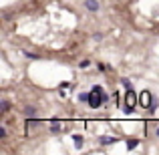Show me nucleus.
<instances>
[{"label": "nucleus", "mask_w": 159, "mask_h": 155, "mask_svg": "<svg viewBox=\"0 0 159 155\" xmlns=\"http://www.w3.org/2000/svg\"><path fill=\"white\" fill-rule=\"evenodd\" d=\"M103 93H97V91H91V97H89V107L91 109H99V107H103Z\"/></svg>", "instance_id": "f257e3e1"}, {"label": "nucleus", "mask_w": 159, "mask_h": 155, "mask_svg": "<svg viewBox=\"0 0 159 155\" xmlns=\"http://www.w3.org/2000/svg\"><path fill=\"white\" fill-rule=\"evenodd\" d=\"M139 105L141 107H149L151 111L155 109L153 107V99H151V93H149V91H143V93L139 95Z\"/></svg>", "instance_id": "f03ea898"}, {"label": "nucleus", "mask_w": 159, "mask_h": 155, "mask_svg": "<svg viewBox=\"0 0 159 155\" xmlns=\"http://www.w3.org/2000/svg\"><path fill=\"white\" fill-rule=\"evenodd\" d=\"M83 6L89 12H93V14H97V12L101 10V2H99V0H83Z\"/></svg>", "instance_id": "7ed1b4c3"}, {"label": "nucleus", "mask_w": 159, "mask_h": 155, "mask_svg": "<svg viewBox=\"0 0 159 155\" xmlns=\"http://www.w3.org/2000/svg\"><path fill=\"white\" fill-rule=\"evenodd\" d=\"M117 141H119V137H113V135H101V137L97 139V143H99V145H105V147H107V145H113V143H117Z\"/></svg>", "instance_id": "20e7f679"}, {"label": "nucleus", "mask_w": 159, "mask_h": 155, "mask_svg": "<svg viewBox=\"0 0 159 155\" xmlns=\"http://www.w3.org/2000/svg\"><path fill=\"white\" fill-rule=\"evenodd\" d=\"M36 113H39V109H36V107H32V105H26V107L22 109V115L26 117V119H34V117H36Z\"/></svg>", "instance_id": "39448f33"}, {"label": "nucleus", "mask_w": 159, "mask_h": 155, "mask_svg": "<svg viewBox=\"0 0 159 155\" xmlns=\"http://www.w3.org/2000/svg\"><path fill=\"white\" fill-rule=\"evenodd\" d=\"M8 111H10V103H8V99H0V113H2V115H8Z\"/></svg>", "instance_id": "423d86ee"}, {"label": "nucleus", "mask_w": 159, "mask_h": 155, "mask_svg": "<svg viewBox=\"0 0 159 155\" xmlns=\"http://www.w3.org/2000/svg\"><path fill=\"white\" fill-rule=\"evenodd\" d=\"M22 54L26 58H30V61H40L43 58V54H39V52H30V51H22Z\"/></svg>", "instance_id": "0eeeda50"}, {"label": "nucleus", "mask_w": 159, "mask_h": 155, "mask_svg": "<svg viewBox=\"0 0 159 155\" xmlns=\"http://www.w3.org/2000/svg\"><path fill=\"white\" fill-rule=\"evenodd\" d=\"M73 141L77 143V145H75L77 149H81V147H83V143H85V139H83V135H79V133H75V135H73Z\"/></svg>", "instance_id": "6e6552de"}, {"label": "nucleus", "mask_w": 159, "mask_h": 155, "mask_svg": "<svg viewBox=\"0 0 159 155\" xmlns=\"http://www.w3.org/2000/svg\"><path fill=\"white\" fill-rule=\"evenodd\" d=\"M137 145H139V139H135V137H133V139H127V149L129 151H133Z\"/></svg>", "instance_id": "1a4fd4ad"}, {"label": "nucleus", "mask_w": 159, "mask_h": 155, "mask_svg": "<svg viewBox=\"0 0 159 155\" xmlns=\"http://www.w3.org/2000/svg\"><path fill=\"white\" fill-rule=\"evenodd\" d=\"M121 85L125 87V91H131L133 89V83L129 81V79H121Z\"/></svg>", "instance_id": "9d476101"}, {"label": "nucleus", "mask_w": 159, "mask_h": 155, "mask_svg": "<svg viewBox=\"0 0 159 155\" xmlns=\"http://www.w3.org/2000/svg\"><path fill=\"white\" fill-rule=\"evenodd\" d=\"M91 93H79V103H89Z\"/></svg>", "instance_id": "9b49d317"}, {"label": "nucleus", "mask_w": 159, "mask_h": 155, "mask_svg": "<svg viewBox=\"0 0 159 155\" xmlns=\"http://www.w3.org/2000/svg\"><path fill=\"white\" fill-rule=\"evenodd\" d=\"M89 66H91V61H89V58H83V61L79 62V69H89Z\"/></svg>", "instance_id": "f8f14e48"}, {"label": "nucleus", "mask_w": 159, "mask_h": 155, "mask_svg": "<svg viewBox=\"0 0 159 155\" xmlns=\"http://www.w3.org/2000/svg\"><path fill=\"white\" fill-rule=\"evenodd\" d=\"M6 137H8V129H6V127L2 125V127H0V141H4Z\"/></svg>", "instance_id": "ddd939ff"}, {"label": "nucleus", "mask_w": 159, "mask_h": 155, "mask_svg": "<svg viewBox=\"0 0 159 155\" xmlns=\"http://www.w3.org/2000/svg\"><path fill=\"white\" fill-rule=\"evenodd\" d=\"M97 69L101 71V73H107V65H103V62H97Z\"/></svg>", "instance_id": "4468645a"}, {"label": "nucleus", "mask_w": 159, "mask_h": 155, "mask_svg": "<svg viewBox=\"0 0 159 155\" xmlns=\"http://www.w3.org/2000/svg\"><path fill=\"white\" fill-rule=\"evenodd\" d=\"M93 40H97V43H99V40H103V32H95V34H93Z\"/></svg>", "instance_id": "2eb2a0df"}, {"label": "nucleus", "mask_w": 159, "mask_h": 155, "mask_svg": "<svg viewBox=\"0 0 159 155\" xmlns=\"http://www.w3.org/2000/svg\"><path fill=\"white\" fill-rule=\"evenodd\" d=\"M155 137L159 139V125H157V129H155Z\"/></svg>", "instance_id": "dca6fc26"}]
</instances>
